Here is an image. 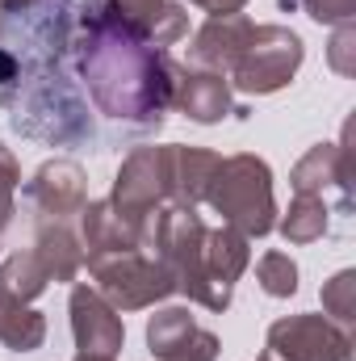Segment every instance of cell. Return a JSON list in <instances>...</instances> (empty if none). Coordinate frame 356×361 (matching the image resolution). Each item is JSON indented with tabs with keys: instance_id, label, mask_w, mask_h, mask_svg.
<instances>
[{
	"instance_id": "obj_10",
	"label": "cell",
	"mask_w": 356,
	"mask_h": 361,
	"mask_svg": "<svg viewBox=\"0 0 356 361\" xmlns=\"http://www.w3.org/2000/svg\"><path fill=\"white\" fill-rule=\"evenodd\" d=\"M172 101H180L189 109V118H197V122H218L231 105V92H227L222 76H189V80H177Z\"/></svg>"
},
{
	"instance_id": "obj_8",
	"label": "cell",
	"mask_w": 356,
	"mask_h": 361,
	"mask_svg": "<svg viewBox=\"0 0 356 361\" xmlns=\"http://www.w3.org/2000/svg\"><path fill=\"white\" fill-rule=\"evenodd\" d=\"M147 341H151V353H160L164 361H189L193 349L197 353H214L218 349V341L210 332H201L189 319V311H164V315H155L151 328H147Z\"/></svg>"
},
{
	"instance_id": "obj_12",
	"label": "cell",
	"mask_w": 356,
	"mask_h": 361,
	"mask_svg": "<svg viewBox=\"0 0 356 361\" xmlns=\"http://www.w3.org/2000/svg\"><path fill=\"white\" fill-rule=\"evenodd\" d=\"M323 227H327V210H323V197H310V193H302L298 210L285 219V235H289V240H314Z\"/></svg>"
},
{
	"instance_id": "obj_17",
	"label": "cell",
	"mask_w": 356,
	"mask_h": 361,
	"mask_svg": "<svg viewBox=\"0 0 356 361\" xmlns=\"http://www.w3.org/2000/svg\"><path fill=\"white\" fill-rule=\"evenodd\" d=\"M80 361H113V357H96V353H80Z\"/></svg>"
},
{
	"instance_id": "obj_6",
	"label": "cell",
	"mask_w": 356,
	"mask_h": 361,
	"mask_svg": "<svg viewBox=\"0 0 356 361\" xmlns=\"http://www.w3.org/2000/svg\"><path fill=\"white\" fill-rule=\"evenodd\" d=\"M92 269L101 273L105 294H113L122 307H143L151 298H164L177 286L164 269H155L147 261H134L130 252H117L113 261H92Z\"/></svg>"
},
{
	"instance_id": "obj_11",
	"label": "cell",
	"mask_w": 356,
	"mask_h": 361,
	"mask_svg": "<svg viewBox=\"0 0 356 361\" xmlns=\"http://www.w3.org/2000/svg\"><path fill=\"white\" fill-rule=\"evenodd\" d=\"M0 341L8 349H34L42 341V319L34 311H21V302L13 298H0Z\"/></svg>"
},
{
	"instance_id": "obj_2",
	"label": "cell",
	"mask_w": 356,
	"mask_h": 361,
	"mask_svg": "<svg viewBox=\"0 0 356 361\" xmlns=\"http://www.w3.org/2000/svg\"><path fill=\"white\" fill-rule=\"evenodd\" d=\"M76 68L92 105L109 122H122L134 130L160 126L177 92L164 51L151 38H143L130 21H122L105 0L80 4Z\"/></svg>"
},
{
	"instance_id": "obj_14",
	"label": "cell",
	"mask_w": 356,
	"mask_h": 361,
	"mask_svg": "<svg viewBox=\"0 0 356 361\" xmlns=\"http://www.w3.org/2000/svg\"><path fill=\"white\" fill-rule=\"evenodd\" d=\"M314 21H348L352 17V0H306Z\"/></svg>"
},
{
	"instance_id": "obj_5",
	"label": "cell",
	"mask_w": 356,
	"mask_h": 361,
	"mask_svg": "<svg viewBox=\"0 0 356 361\" xmlns=\"http://www.w3.org/2000/svg\"><path fill=\"white\" fill-rule=\"evenodd\" d=\"M268 361H348V336L327 319H281L268 332Z\"/></svg>"
},
{
	"instance_id": "obj_13",
	"label": "cell",
	"mask_w": 356,
	"mask_h": 361,
	"mask_svg": "<svg viewBox=\"0 0 356 361\" xmlns=\"http://www.w3.org/2000/svg\"><path fill=\"white\" fill-rule=\"evenodd\" d=\"M260 281H265L268 294H293V290H298V269H293L289 257L272 252V257L260 261Z\"/></svg>"
},
{
	"instance_id": "obj_4",
	"label": "cell",
	"mask_w": 356,
	"mask_h": 361,
	"mask_svg": "<svg viewBox=\"0 0 356 361\" xmlns=\"http://www.w3.org/2000/svg\"><path fill=\"white\" fill-rule=\"evenodd\" d=\"M302 63V38L281 30V25H252L235 68V85L248 92H272L281 89Z\"/></svg>"
},
{
	"instance_id": "obj_3",
	"label": "cell",
	"mask_w": 356,
	"mask_h": 361,
	"mask_svg": "<svg viewBox=\"0 0 356 361\" xmlns=\"http://www.w3.org/2000/svg\"><path fill=\"white\" fill-rule=\"evenodd\" d=\"M205 193L235 227L256 231V235H265L272 227V185H268V169L256 156H235L227 164L218 160Z\"/></svg>"
},
{
	"instance_id": "obj_9",
	"label": "cell",
	"mask_w": 356,
	"mask_h": 361,
	"mask_svg": "<svg viewBox=\"0 0 356 361\" xmlns=\"http://www.w3.org/2000/svg\"><path fill=\"white\" fill-rule=\"evenodd\" d=\"M30 206H38L42 214H68L84 202V185H80V169L76 164H46L38 180L25 189Z\"/></svg>"
},
{
	"instance_id": "obj_7",
	"label": "cell",
	"mask_w": 356,
	"mask_h": 361,
	"mask_svg": "<svg viewBox=\"0 0 356 361\" xmlns=\"http://www.w3.org/2000/svg\"><path fill=\"white\" fill-rule=\"evenodd\" d=\"M72 324H76V341L84 353H96V357H113L122 349V319L92 294V290H76L72 294Z\"/></svg>"
},
{
	"instance_id": "obj_16",
	"label": "cell",
	"mask_w": 356,
	"mask_h": 361,
	"mask_svg": "<svg viewBox=\"0 0 356 361\" xmlns=\"http://www.w3.org/2000/svg\"><path fill=\"white\" fill-rule=\"evenodd\" d=\"M197 4H205L210 13H235V8H239L243 0H197Z\"/></svg>"
},
{
	"instance_id": "obj_15",
	"label": "cell",
	"mask_w": 356,
	"mask_h": 361,
	"mask_svg": "<svg viewBox=\"0 0 356 361\" xmlns=\"http://www.w3.org/2000/svg\"><path fill=\"white\" fill-rule=\"evenodd\" d=\"M348 286H352V273H340L336 277V286H331V294H327V302H331V311L340 315V319H348Z\"/></svg>"
},
{
	"instance_id": "obj_1",
	"label": "cell",
	"mask_w": 356,
	"mask_h": 361,
	"mask_svg": "<svg viewBox=\"0 0 356 361\" xmlns=\"http://www.w3.org/2000/svg\"><path fill=\"white\" fill-rule=\"evenodd\" d=\"M0 42L13 55V80L0 89V109L13 130L55 147L92 143L89 101L68 76L72 0H30L0 17Z\"/></svg>"
}]
</instances>
